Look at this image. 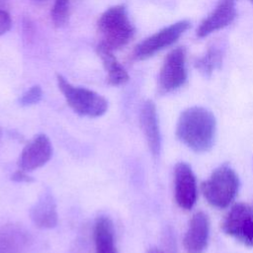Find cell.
Returning <instances> with one entry per match:
<instances>
[{"mask_svg": "<svg viewBox=\"0 0 253 253\" xmlns=\"http://www.w3.org/2000/svg\"><path fill=\"white\" fill-rule=\"evenodd\" d=\"M216 121L213 114L200 106L184 110L176 125V136L195 152L209 151L215 139Z\"/></svg>", "mask_w": 253, "mask_h": 253, "instance_id": "6da1fadb", "label": "cell"}, {"mask_svg": "<svg viewBox=\"0 0 253 253\" xmlns=\"http://www.w3.org/2000/svg\"><path fill=\"white\" fill-rule=\"evenodd\" d=\"M238 189V175L226 163L216 167L201 185L202 193L207 202L217 209L227 208L235 199Z\"/></svg>", "mask_w": 253, "mask_h": 253, "instance_id": "7a4b0ae2", "label": "cell"}, {"mask_svg": "<svg viewBox=\"0 0 253 253\" xmlns=\"http://www.w3.org/2000/svg\"><path fill=\"white\" fill-rule=\"evenodd\" d=\"M98 30L103 38L100 44L111 50L126 45L134 33L124 5H117L106 10L98 20Z\"/></svg>", "mask_w": 253, "mask_h": 253, "instance_id": "3957f363", "label": "cell"}, {"mask_svg": "<svg viewBox=\"0 0 253 253\" xmlns=\"http://www.w3.org/2000/svg\"><path fill=\"white\" fill-rule=\"evenodd\" d=\"M57 85L69 107L78 115L97 118L103 116L108 110V101L100 94L70 84L60 74L56 75Z\"/></svg>", "mask_w": 253, "mask_h": 253, "instance_id": "277c9868", "label": "cell"}, {"mask_svg": "<svg viewBox=\"0 0 253 253\" xmlns=\"http://www.w3.org/2000/svg\"><path fill=\"white\" fill-rule=\"evenodd\" d=\"M221 229L243 245L253 247V209L244 203L234 204L224 216Z\"/></svg>", "mask_w": 253, "mask_h": 253, "instance_id": "5b68a950", "label": "cell"}, {"mask_svg": "<svg viewBox=\"0 0 253 253\" xmlns=\"http://www.w3.org/2000/svg\"><path fill=\"white\" fill-rule=\"evenodd\" d=\"M190 27L191 23L189 21L182 20L163 28L135 46L132 54L133 58L143 60L154 55L161 49L173 44Z\"/></svg>", "mask_w": 253, "mask_h": 253, "instance_id": "8992f818", "label": "cell"}, {"mask_svg": "<svg viewBox=\"0 0 253 253\" xmlns=\"http://www.w3.org/2000/svg\"><path fill=\"white\" fill-rule=\"evenodd\" d=\"M186 80V49L178 46L172 49L163 61L158 76V87L161 93H168L183 86Z\"/></svg>", "mask_w": 253, "mask_h": 253, "instance_id": "52a82bcc", "label": "cell"}, {"mask_svg": "<svg viewBox=\"0 0 253 253\" xmlns=\"http://www.w3.org/2000/svg\"><path fill=\"white\" fill-rule=\"evenodd\" d=\"M174 196L177 205L183 210L189 211L196 204L198 196L196 176L186 162H179L174 168Z\"/></svg>", "mask_w": 253, "mask_h": 253, "instance_id": "ba28073f", "label": "cell"}, {"mask_svg": "<svg viewBox=\"0 0 253 253\" xmlns=\"http://www.w3.org/2000/svg\"><path fill=\"white\" fill-rule=\"evenodd\" d=\"M52 155V145L49 138L40 133L36 135L22 150L19 164L21 169L29 172L43 166Z\"/></svg>", "mask_w": 253, "mask_h": 253, "instance_id": "9c48e42d", "label": "cell"}, {"mask_svg": "<svg viewBox=\"0 0 253 253\" xmlns=\"http://www.w3.org/2000/svg\"><path fill=\"white\" fill-rule=\"evenodd\" d=\"M210 220L203 211H197L190 219L183 238V246L187 253H203L209 244Z\"/></svg>", "mask_w": 253, "mask_h": 253, "instance_id": "30bf717a", "label": "cell"}, {"mask_svg": "<svg viewBox=\"0 0 253 253\" xmlns=\"http://www.w3.org/2000/svg\"><path fill=\"white\" fill-rule=\"evenodd\" d=\"M236 0H218L214 9L201 22L197 36L205 38L231 24L236 17Z\"/></svg>", "mask_w": 253, "mask_h": 253, "instance_id": "8fae6325", "label": "cell"}, {"mask_svg": "<svg viewBox=\"0 0 253 253\" xmlns=\"http://www.w3.org/2000/svg\"><path fill=\"white\" fill-rule=\"evenodd\" d=\"M140 126L152 155L158 156L161 149V134L155 104L147 100L143 103L139 115Z\"/></svg>", "mask_w": 253, "mask_h": 253, "instance_id": "7c38bea8", "label": "cell"}, {"mask_svg": "<svg viewBox=\"0 0 253 253\" xmlns=\"http://www.w3.org/2000/svg\"><path fill=\"white\" fill-rule=\"evenodd\" d=\"M31 218L41 228H52L57 224L56 204L50 193L42 194L31 210Z\"/></svg>", "mask_w": 253, "mask_h": 253, "instance_id": "4fadbf2b", "label": "cell"}, {"mask_svg": "<svg viewBox=\"0 0 253 253\" xmlns=\"http://www.w3.org/2000/svg\"><path fill=\"white\" fill-rule=\"evenodd\" d=\"M94 243L96 253H118L114 226L107 216H100L94 226Z\"/></svg>", "mask_w": 253, "mask_h": 253, "instance_id": "5bb4252c", "label": "cell"}, {"mask_svg": "<svg viewBox=\"0 0 253 253\" xmlns=\"http://www.w3.org/2000/svg\"><path fill=\"white\" fill-rule=\"evenodd\" d=\"M97 52L101 57L107 71V81L112 86H120L128 81V74L125 68L118 62L113 54V50L102 44H98Z\"/></svg>", "mask_w": 253, "mask_h": 253, "instance_id": "9a60e30c", "label": "cell"}, {"mask_svg": "<svg viewBox=\"0 0 253 253\" xmlns=\"http://www.w3.org/2000/svg\"><path fill=\"white\" fill-rule=\"evenodd\" d=\"M223 49L218 43H212L208 47L205 54L195 61V67L206 77H210L213 71L221 66Z\"/></svg>", "mask_w": 253, "mask_h": 253, "instance_id": "2e32d148", "label": "cell"}, {"mask_svg": "<svg viewBox=\"0 0 253 253\" xmlns=\"http://www.w3.org/2000/svg\"><path fill=\"white\" fill-rule=\"evenodd\" d=\"M26 239L16 229L8 228L0 231V253H22Z\"/></svg>", "mask_w": 253, "mask_h": 253, "instance_id": "e0dca14e", "label": "cell"}, {"mask_svg": "<svg viewBox=\"0 0 253 253\" xmlns=\"http://www.w3.org/2000/svg\"><path fill=\"white\" fill-rule=\"evenodd\" d=\"M50 15L55 27L64 26L69 16V0H55Z\"/></svg>", "mask_w": 253, "mask_h": 253, "instance_id": "ac0fdd59", "label": "cell"}, {"mask_svg": "<svg viewBox=\"0 0 253 253\" xmlns=\"http://www.w3.org/2000/svg\"><path fill=\"white\" fill-rule=\"evenodd\" d=\"M42 92L41 87L38 85L33 86L22 95V97L20 98V104L22 106L35 105L38 102H40V100L42 99Z\"/></svg>", "mask_w": 253, "mask_h": 253, "instance_id": "d6986e66", "label": "cell"}, {"mask_svg": "<svg viewBox=\"0 0 253 253\" xmlns=\"http://www.w3.org/2000/svg\"><path fill=\"white\" fill-rule=\"evenodd\" d=\"M12 26V20L9 13L4 8H0V37L6 34Z\"/></svg>", "mask_w": 253, "mask_h": 253, "instance_id": "ffe728a7", "label": "cell"}, {"mask_svg": "<svg viewBox=\"0 0 253 253\" xmlns=\"http://www.w3.org/2000/svg\"><path fill=\"white\" fill-rule=\"evenodd\" d=\"M13 180L18 181V182H29L32 180V178L27 174V171L23 170V169H19L18 171H16L13 175Z\"/></svg>", "mask_w": 253, "mask_h": 253, "instance_id": "44dd1931", "label": "cell"}, {"mask_svg": "<svg viewBox=\"0 0 253 253\" xmlns=\"http://www.w3.org/2000/svg\"><path fill=\"white\" fill-rule=\"evenodd\" d=\"M148 253H164V252L161 251V250L158 249V248H151V249H149Z\"/></svg>", "mask_w": 253, "mask_h": 253, "instance_id": "7402d4cb", "label": "cell"}, {"mask_svg": "<svg viewBox=\"0 0 253 253\" xmlns=\"http://www.w3.org/2000/svg\"><path fill=\"white\" fill-rule=\"evenodd\" d=\"M8 5V0H0V8H6Z\"/></svg>", "mask_w": 253, "mask_h": 253, "instance_id": "603a6c76", "label": "cell"}, {"mask_svg": "<svg viewBox=\"0 0 253 253\" xmlns=\"http://www.w3.org/2000/svg\"><path fill=\"white\" fill-rule=\"evenodd\" d=\"M34 3H36V4H42V3H44V2H46L47 0H32Z\"/></svg>", "mask_w": 253, "mask_h": 253, "instance_id": "cb8c5ba5", "label": "cell"}, {"mask_svg": "<svg viewBox=\"0 0 253 253\" xmlns=\"http://www.w3.org/2000/svg\"><path fill=\"white\" fill-rule=\"evenodd\" d=\"M250 1H251V3H252V4H253V0H250Z\"/></svg>", "mask_w": 253, "mask_h": 253, "instance_id": "d4e9b609", "label": "cell"}]
</instances>
